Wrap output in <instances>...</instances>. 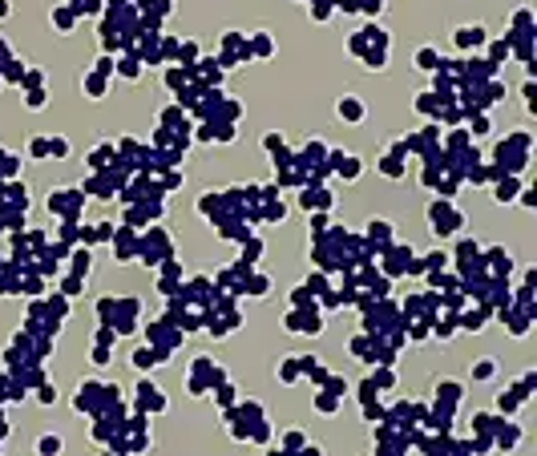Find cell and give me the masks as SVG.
<instances>
[{
	"mask_svg": "<svg viewBox=\"0 0 537 456\" xmlns=\"http://www.w3.org/2000/svg\"><path fill=\"white\" fill-rule=\"evenodd\" d=\"M457 45H461V49L485 45V28H481V24H461V28H457Z\"/></svg>",
	"mask_w": 537,
	"mask_h": 456,
	"instance_id": "cell-1",
	"label": "cell"
},
{
	"mask_svg": "<svg viewBox=\"0 0 537 456\" xmlns=\"http://www.w3.org/2000/svg\"><path fill=\"white\" fill-rule=\"evenodd\" d=\"M360 113H364V109H360V101H355V97H343V101H339V117H351V121H355Z\"/></svg>",
	"mask_w": 537,
	"mask_h": 456,
	"instance_id": "cell-2",
	"label": "cell"
},
{
	"mask_svg": "<svg viewBox=\"0 0 537 456\" xmlns=\"http://www.w3.org/2000/svg\"><path fill=\"white\" fill-rule=\"evenodd\" d=\"M339 162V174L343 178H355V174H360V158H336Z\"/></svg>",
	"mask_w": 537,
	"mask_h": 456,
	"instance_id": "cell-3",
	"label": "cell"
},
{
	"mask_svg": "<svg viewBox=\"0 0 537 456\" xmlns=\"http://www.w3.org/2000/svg\"><path fill=\"white\" fill-rule=\"evenodd\" d=\"M416 61H420V69H432V65H436V53H432V49H420V57H416Z\"/></svg>",
	"mask_w": 537,
	"mask_h": 456,
	"instance_id": "cell-4",
	"label": "cell"
},
{
	"mask_svg": "<svg viewBox=\"0 0 537 456\" xmlns=\"http://www.w3.org/2000/svg\"><path fill=\"white\" fill-rule=\"evenodd\" d=\"M41 452H61V436H45L41 440Z\"/></svg>",
	"mask_w": 537,
	"mask_h": 456,
	"instance_id": "cell-5",
	"label": "cell"
},
{
	"mask_svg": "<svg viewBox=\"0 0 537 456\" xmlns=\"http://www.w3.org/2000/svg\"><path fill=\"white\" fill-rule=\"evenodd\" d=\"M336 408V396H319V412H332Z\"/></svg>",
	"mask_w": 537,
	"mask_h": 456,
	"instance_id": "cell-6",
	"label": "cell"
},
{
	"mask_svg": "<svg viewBox=\"0 0 537 456\" xmlns=\"http://www.w3.org/2000/svg\"><path fill=\"white\" fill-rule=\"evenodd\" d=\"M4 12H8V0H0V16H4Z\"/></svg>",
	"mask_w": 537,
	"mask_h": 456,
	"instance_id": "cell-7",
	"label": "cell"
}]
</instances>
